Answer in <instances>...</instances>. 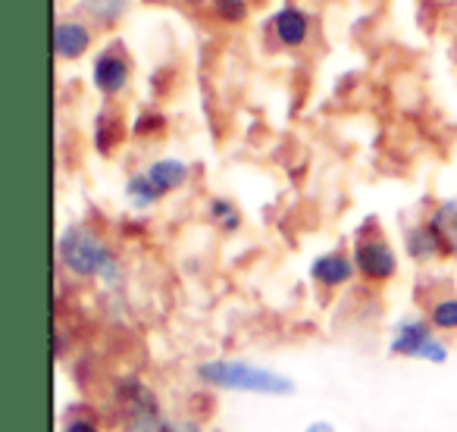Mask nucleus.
I'll use <instances>...</instances> for the list:
<instances>
[{"label":"nucleus","instance_id":"f257e3e1","mask_svg":"<svg viewBox=\"0 0 457 432\" xmlns=\"http://www.w3.org/2000/svg\"><path fill=\"white\" fill-rule=\"evenodd\" d=\"M57 254L66 273L79 276V279H104L113 286L122 276L113 248H110L101 236L85 229V226H70V229L60 236Z\"/></svg>","mask_w":457,"mask_h":432},{"label":"nucleus","instance_id":"f03ea898","mask_svg":"<svg viewBox=\"0 0 457 432\" xmlns=\"http://www.w3.org/2000/svg\"><path fill=\"white\" fill-rule=\"evenodd\" d=\"M197 379L222 392H254V395H292L295 382L286 373L257 367L248 361H207L197 367Z\"/></svg>","mask_w":457,"mask_h":432},{"label":"nucleus","instance_id":"7ed1b4c3","mask_svg":"<svg viewBox=\"0 0 457 432\" xmlns=\"http://www.w3.org/2000/svg\"><path fill=\"white\" fill-rule=\"evenodd\" d=\"M388 354L413 357V361H426V363L448 361L445 342L436 336L432 323H426V320H420V317H407V320H398V323H395L392 342H388Z\"/></svg>","mask_w":457,"mask_h":432},{"label":"nucleus","instance_id":"20e7f679","mask_svg":"<svg viewBox=\"0 0 457 432\" xmlns=\"http://www.w3.org/2000/svg\"><path fill=\"white\" fill-rule=\"evenodd\" d=\"M120 398L129 413V429L132 432H166L170 423L163 420V411H160L154 392H147L141 382H132V379L122 382Z\"/></svg>","mask_w":457,"mask_h":432},{"label":"nucleus","instance_id":"39448f33","mask_svg":"<svg viewBox=\"0 0 457 432\" xmlns=\"http://www.w3.org/2000/svg\"><path fill=\"white\" fill-rule=\"evenodd\" d=\"M129 79H132V63H129L120 41H113V45L104 47L95 57V63H91V85H95L104 97H116L129 88Z\"/></svg>","mask_w":457,"mask_h":432},{"label":"nucleus","instance_id":"423d86ee","mask_svg":"<svg viewBox=\"0 0 457 432\" xmlns=\"http://www.w3.org/2000/svg\"><path fill=\"white\" fill-rule=\"evenodd\" d=\"M354 267L367 282H388L398 273V254L386 238H361L354 245Z\"/></svg>","mask_w":457,"mask_h":432},{"label":"nucleus","instance_id":"0eeeda50","mask_svg":"<svg viewBox=\"0 0 457 432\" xmlns=\"http://www.w3.org/2000/svg\"><path fill=\"white\" fill-rule=\"evenodd\" d=\"M95 45V32L88 22L82 20H60L54 26V51L60 60H79L91 51Z\"/></svg>","mask_w":457,"mask_h":432},{"label":"nucleus","instance_id":"6e6552de","mask_svg":"<svg viewBox=\"0 0 457 432\" xmlns=\"http://www.w3.org/2000/svg\"><path fill=\"white\" fill-rule=\"evenodd\" d=\"M273 32H276V41H279L282 47H304L307 41H311V29H313V22H311V13L307 10H301V7H282V10H276V16L273 20Z\"/></svg>","mask_w":457,"mask_h":432},{"label":"nucleus","instance_id":"1a4fd4ad","mask_svg":"<svg viewBox=\"0 0 457 432\" xmlns=\"http://www.w3.org/2000/svg\"><path fill=\"white\" fill-rule=\"evenodd\" d=\"M357 273L354 257L342 254V251H329V254H320L317 261L311 263V279L323 288H338L345 282H351Z\"/></svg>","mask_w":457,"mask_h":432},{"label":"nucleus","instance_id":"9d476101","mask_svg":"<svg viewBox=\"0 0 457 432\" xmlns=\"http://www.w3.org/2000/svg\"><path fill=\"white\" fill-rule=\"evenodd\" d=\"M147 179H151L154 185H157L160 195H170V191H179L185 182H188L191 170L185 160H176V157H163V160H154L151 166H147Z\"/></svg>","mask_w":457,"mask_h":432},{"label":"nucleus","instance_id":"9b49d317","mask_svg":"<svg viewBox=\"0 0 457 432\" xmlns=\"http://www.w3.org/2000/svg\"><path fill=\"white\" fill-rule=\"evenodd\" d=\"M429 226H432V232L438 236V242H442L445 254L457 257V197L442 201L436 210H432Z\"/></svg>","mask_w":457,"mask_h":432},{"label":"nucleus","instance_id":"f8f14e48","mask_svg":"<svg viewBox=\"0 0 457 432\" xmlns=\"http://www.w3.org/2000/svg\"><path fill=\"white\" fill-rule=\"evenodd\" d=\"M404 248H407V254H411L413 261H432V257H442V254H445V251H442V242H438V236L432 232V226H429V223L407 229Z\"/></svg>","mask_w":457,"mask_h":432},{"label":"nucleus","instance_id":"ddd939ff","mask_svg":"<svg viewBox=\"0 0 457 432\" xmlns=\"http://www.w3.org/2000/svg\"><path fill=\"white\" fill-rule=\"evenodd\" d=\"M126 197H129V204L132 207H138V210H147V207H154V204L160 201V191H157V185L147 179V172L141 170V172H135V176H129V182H126Z\"/></svg>","mask_w":457,"mask_h":432},{"label":"nucleus","instance_id":"4468645a","mask_svg":"<svg viewBox=\"0 0 457 432\" xmlns=\"http://www.w3.org/2000/svg\"><path fill=\"white\" fill-rule=\"evenodd\" d=\"M79 4H82V10L91 20L107 29L116 26L122 20V13H126V0H79Z\"/></svg>","mask_w":457,"mask_h":432},{"label":"nucleus","instance_id":"2eb2a0df","mask_svg":"<svg viewBox=\"0 0 457 432\" xmlns=\"http://www.w3.org/2000/svg\"><path fill=\"white\" fill-rule=\"evenodd\" d=\"M207 220L216 226V229H222V232H236L238 226H242V213H238L236 204L226 201V197H213V201H210Z\"/></svg>","mask_w":457,"mask_h":432},{"label":"nucleus","instance_id":"dca6fc26","mask_svg":"<svg viewBox=\"0 0 457 432\" xmlns=\"http://www.w3.org/2000/svg\"><path fill=\"white\" fill-rule=\"evenodd\" d=\"M122 138V122L120 120H113L110 113H101L97 116V132H95V145H97V151H104V154H110L116 147V141Z\"/></svg>","mask_w":457,"mask_h":432},{"label":"nucleus","instance_id":"f3484780","mask_svg":"<svg viewBox=\"0 0 457 432\" xmlns=\"http://www.w3.org/2000/svg\"><path fill=\"white\" fill-rule=\"evenodd\" d=\"M429 323H432V329L454 332L457 329V298L436 301V304H432V311H429Z\"/></svg>","mask_w":457,"mask_h":432},{"label":"nucleus","instance_id":"a211bd4d","mask_svg":"<svg viewBox=\"0 0 457 432\" xmlns=\"http://www.w3.org/2000/svg\"><path fill=\"white\" fill-rule=\"evenodd\" d=\"M213 4V13L220 16L222 22H232V26H238V22L248 20V0H210Z\"/></svg>","mask_w":457,"mask_h":432},{"label":"nucleus","instance_id":"6ab92c4d","mask_svg":"<svg viewBox=\"0 0 457 432\" xmlns=\"http://www.w3.org/2000/svg\"><path fill=\"white\" fill-rule=\"evenodd\" d=\"M63 432H101V429H97L95 420H88V417H72L70 423L63 426Z\"/></svg>","mask_w":457,"mask_h":432},{"label":"nucleus","instance_id":"aec40b11","mask_svg":"<svg viewBox=\"0 0 457 432\" xmlns=\"http://www.w3.org/2000/svg\"><path fill=\"white\" fill-rule=\"evenodd\" d=\"M166 432H204V426L197 420H176V423L166 426Z\"/></svg>","mask_w":457,"mask_h":432},{"label":"nucleus","instance_id":"412c9836","mask_svg":"<svg viewBox=\"0 0 457 432\" xmlns=\"http://www.w3.org/2000/svg\"><path fill=\"white\" fill-rule=\"evenodd\" d=\"M304 432H336V426H332V423H326V420H317V423H311Z\"/></svg>","mask_w":457,"mask_h":432},{"label":"nucleus","instance_id":"4be33fe9","mask_svg":"<svg viewBox=\"0 0 457 432\" xmlns=\"http://www.w3.org/2000/svg\"><path fill=\"white\" fill-rule=\"evenodd\" d=\"M182 4H191V7H201V4H207V0H182Z\"/></svg>","mask_w":457,"mask_h":432},{"label":"nucleus","instance_id":"5701e85b","mask_svg":"<svg viewBox=\"0 0 457 432\" xmlns=\"http://www.w3.org/2000/svg\"><path fill=\"white\" fill-rule=\"evenodd\" d=\"M145 4H163V0H145Z\"/></svg>","mask_w":457,"mask_h":432}]
</instances>
